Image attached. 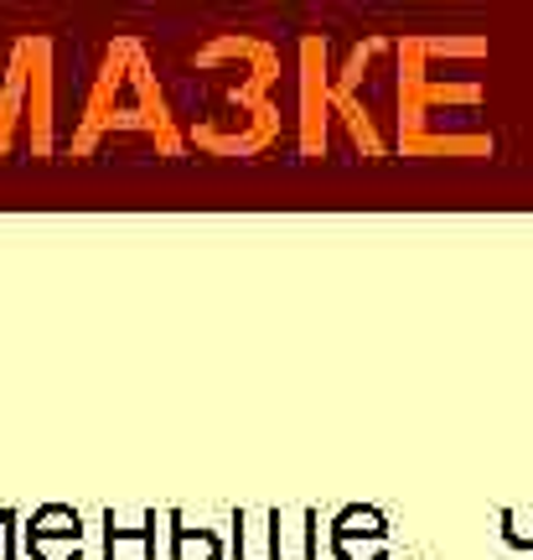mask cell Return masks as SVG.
<instances>
[{
  "label": "cell",
  "instance_id": "cell-2",
  "mask_svg": "<svg viewBox=\"0 0 533 560\" xmlns=\"http://www.w3.org/2000/svg\"><path fill=\"white\" fill-rule=\"evenodd\" d=\"M177 535V560H217L223 556V545H217V535H208V529H171Z\"/></svg>",
  "mask_w": 533,
  "mask_h": 560
},
{
  "label": "cell",
  "instance_id": "cell-3",
  "mask_svg": "<svg viewBox=\"0 0 533 560\" xmlns=\"http://www.w3.org/2000/svg\"><path fill=\"white\" fill-rule=\"evenodd\" d=\"M502 529H508V540H513V545H529V550H533V529H523V520H518L513 509L502 514Z\"/></svg>",
  "mask_w": 533,
  "mask_h": 560
},
{
  "label": "cell",
  "instance_id": "cell-1",
  "mask_svg": "<svg viewBox=\"0 0 533 560\" xmlns=\"http://www.w3.org/2000/svg\"><path fill=\"white\" fill-rule=\"evenodd\" d=\"M332 550L336 560H383L389 556V520L368 503H347L332 520Z\"/></svg>",
  "mask_w": 533,
  "mask_h": 560
}]
</instances>
